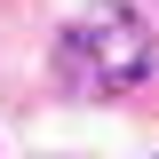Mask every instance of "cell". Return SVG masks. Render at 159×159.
Listing matches in <instances>:
<instances>
[{"label":"cell","instance_id":"6da1fadb","mask_svg":"<svg viewBox=\"0 0 159 159\" xmlns=\"http://www.w3.org/2000/svg\"><path fill=\"white\" fill-rule=\"evenodd\" d=\"M64 64H72V80H80V88L111 96V88L143 80V64H151V40H143V24L127 16V8H96V16H80V24H72V40H64Z\"/></svg>","mask_w":159,"mask_h":159}]
</instances>
